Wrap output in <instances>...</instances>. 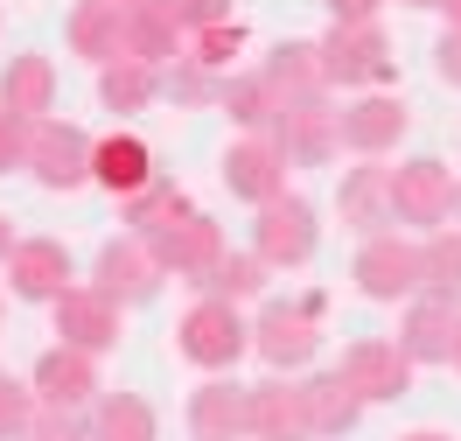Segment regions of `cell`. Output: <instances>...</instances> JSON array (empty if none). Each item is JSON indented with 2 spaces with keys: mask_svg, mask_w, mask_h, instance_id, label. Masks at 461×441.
<instances>
[{
  "mask_svg": "<svg viewBox=\"0 0 461 441\" xmlns=\"http://www.w3.org/2000/svg\"><path fill=\"white\" fill-rule=\"evenodd\" d=\"M399 441H455V435H440V427H412V435H399Z\"/></svg>",
  "mask_w": 461,
  "mask_h": 441,
  "instance_id": "obj_42",
  "label": "cell"
},
{
  "mask_svg": "<svg viewBox=\"0 0 461 441\" xmlns=\"http://www.w3.org/2000/svg\"><path fill=\"white\" fill-rule=\"evenodd\" d=\"M217 106H224L245 133H273V119H280V91H273V78L266 70H245V78H224V91H217Z\"/></svg>",
  "mask_w": 461,
  "mask_h": 441,
  "instance_id": "obj_27",
  "label": "cell"
},
{
  "mask_svg": "<svg viewBox=\"0 0 461 441\" xmlns=\"http://www.w3.org/2000/svg\"><path fill=\"white\" fill-rule=\"evenodd\" d=\"M119 57L147 63V70H168L182 57V22H175L161 0H133L119 7Z\"/></svg>",
  "mask_w": 461,
  "mask_h": 441,
  "instance_id": "obj_13",
  "label": "cell"
},
{
  "mask_svg": "<svg viewBox=\"0 0 461 441\" xmlns=\"http://www.w3.org/2000/svg\"><path fill=\"white\" fill-rule=\"evenodd\" d=\"M405 126H412V106H405L399 91H364V98L343 106V147L364 154V161H384L405 141Z\"/></svg>",
  "mask_w": 461,
  "mask_h": 441,
  "instance_id": "obj_11",
  "label": "cell"
},
{
  "mask_svg": "<svg viewBox=\"0 0 461 441\" xmlns=\"http://www.w3.org/2000/svg\"><path fill=\"white\" fill-rule=\"evenodd\" d=\"M113 7H133V0H113Z\"/></svg>",
  "mask_w": 461,
  "mask_h": 441,
  "instance_id": "obj_48",
  "label": "cell"
},
{
  "mask_svg": "<svg viewBox=\"0 0 461 441\" xmlns=\"http://www.w3.org/2000/svg\"><path fill=\"white\" fill-rule=\"evenodd\" d=\"M252 441H315L308 435V400H301V385H287V379L252 385Z\"/></svg>",
  "mask_w": 461,
  "mask_h": 441,
  "instance_id": "obj_23",
  "label": "cell"
},
{
  "mask_svg": "<svg viewBox=\"0 0 461 441\" xmlns=\"http://www.w3.org/2000/svg\"><path fill=\"white\" fill-rule=\"evenodd\" d=\"M189 435L196 441H252V385L210 379L189 392Z\"/></svg>",
  "mask_w": 461,
  "mask_h": 441,
  "instance_id": "obj_16",
  "label": "cell"
},
{
  "mask_svg": "<svg viewBox=\"0 0 461 441\" xmlns=\"http://www.w3.org/2000/svg\"><path fill=\"white\" fill-rule=\"evenodd\" d=\"M266 78H273L280 98H315V91H329V78H321V42H280V50L266 57Z\"/></svg>",
  "mask_w": 461,
  "mask_h": 441,
  "instance_id": "obj_28",
  "label": "cell"
},
{
  "mask_svg": "<svg viewBox=\"0 0 461 441\" xmlns=\"http://www.w3.org/2000/svg\"><path fill=\"white\" fill-rule=\"evenodd\" d=\"M433 70H440V85H461V29L440 35V50H433Z\"/></svg>",
  "mask_w": 461,
  "mask_h": 441,
  "instance_id": "obj_39",
  "label": "cell"
},
{
  "mask_svg": "<svg viewBox=\"0 0 461 441\" xmlns=\"http://www.w3.org/2000/svg\"><path fill=\"white\" fill-rule=\"evenodd\" d=\"M336 372H343V385L371 407V400H399L405 385H412V357L399 351V336H357Z\"/></svg>",
  "mask_w": 461,
  "mask_h": 441,
  "instance_id": "obj_10",
  "label": "cell"
},
{
  "mask_svg": "<svg viewBox=\"0 0 461 441\" xmlns=\"http://www.w3.org/2000/svg\"><path fill=\"white\" fill-rule=\"evenodd\" d=\"M405 7H440V0H405Z\"/></svg>",
  "mask_w": 461,
  "mask_h": 441,
  "instance_id": "obj_45",
  "label": "cell"
},
{
  "mask_svg": "<svg viewBox=\"0 0 461 441\" xmlns=\"http://www.w3.org/2000/svg\"><path fill=\"white\" fill-rule=\"evenodd\" d=\"M154 253H161V266H168L175 280H203L230 245H224V232H217L203 210H189V217H175L168 232H154Z\"/></svg>",
  "mask_w": 461,
  "mask_h": 441,
  "instance_id": "obj_19",
  "label": "cell"
},
{
  "mask_svg": "<svg viewBox=\"0 0 461 441\" xmlns=\"http://www.w3.org/2000/svg\"><path fill=\"white\" fill-rule=\"evenodd\" d=\"M447 364H455V372H461V329H455V357H447Z\"/></svg>",
  "mask_w": 461,
  "mask_h": 441,
  "instance_id": "obj_44",
  "label": "cell"
},
{
  "mask_svg": "<svg viewBox=\"0 0 461 441\" xmlns=\"http://www.w3.org/2000/svg\"><path fill=\"white\" fill-rule=\"evenodd\" d=\"M175 351L189 357L196 372H230L238 357L252 351V323L238 316V301H217V294H203L196 308L182 316V329H175Z\"/></svg>",
  "mask_w": 461,
  "mask_h": 441,
  "instance_id": "obj_3",
  "label": "cell"
},
{
  "mask_svg": "<svg viewBox=\"0 0 461 441\" xmlns=\"http://www.w3.org/2000/svg\"><path fill=\"white\" fill-rule=\"evenodd\" d=\"M321 7H329L336 22H377V7H384V0H321Z\"/></svg>",
  "mask_w": 461,
  "mask_h": 441,
  "instance_id": "obj_40",
  "label": "cell"
},
{
  "mask_svg": "<svg viewBox=\"0 0 461 441\" xmlns=\"http://www.w3.org/2000/svg\"><path fill=\"white\" fill-rule=\"evenodd\" d=\"M91 182L98 189H113L119 204L154 182V154H147L140 133H105V141H91Z\"/></svg>",
  "mask_w": 461,
  "mask_h": 441,
  "instance_id": "obj_22",
  "label": "cell"
},
{
  "mask_svg": "<svg viewBox=\"0 0 461 441\" xmlns=\"http://www.w3.org/2000/svg\"><path fill=\"white\" fill-rule=\"evenodd\" d=\"M98 98H105V113H147V106L161 98V70L119 57V63H105V70H98Z\"/></svg>",
  "mask_w": 461,
  "mask_h": 441,
  "instance_id": "obj_29",
  "label": "cell"
},
{
  "mask_svg": "<svg viewBox=\"0 0 461 441\" xmlns=\"http://www.w3.org/2000/svg\"><path fill=\"white\" fill-rule=\"evenodd\" d=\"M321 294H301V301H273L259 308V323H252V351L273 364V372H301L321 344Z\"/></svg>",
  "mask_w": 461,
  "mask_h": 441,
  "instance_id": "obj_4",
  "label": "cell"
},
{
  "mask_svg": "<svg viewBox=\"0 0 461 441\" xmlns=\"http://www.w3.org/2000/svg\"><path fill=\"white\" fill-rule=\"evenodd\" d=\"M85 435L91 441H161V420H154V407L140 392H98Z\"/></svg>",
  "mask_w": 461,
  "mask_h": 441,
  "instance_id": "obj_24",
  "label": "cell"
},
{
  "mask_svg": "<svg viewBox=\"0 0 461 441\" xmlns=\"http://www.w3.org/2000/svg\"><path fill=\"white\" fill-rule=\"evenodd\" d=\"M336 210H343L349 232H384L392 225V169L384 161H357V169H343V189H336Z\"/></svg>",
  "mask_w": 461,
  "mask_h": 441,
  "instance_id": "obj_21",
  "label": "cell"
},
{
  "mask_svg": "<svg viewBox=\"0 0 461 441\" xmlns=\"http://www.w3.org/2000/svg\"><path fill=\"white\" fill-rule=\"evenodd\" d=\"M273 147L301 161V169H321V161H336L343 154V106H329V91L315 98H287L280 119H273Z\"/></svg>",
  "mask_w": 461,
  "mask_h": 441,
  "instance_id": "obj_5",
  "label": "cell"
},
{
  "mask_svg": "<svg viewBox=\"0 0 461 441\" xmlns=\"http://www.w3.org/2000/svg\"><path fill=\"white\" fill-rule=\"evenodd\" d=\"M22 161H29V119H14L7 106H0V176L22 169Z\"/></svg>",
  "mask_w": 461,
  "mask_h": 441,
  "instance_id": "obj_38",
  "label": "cell"
},
{
  "mask_svg": "<svg viewBox=\"0 0 461 441\" xmlns=\"http://www.w3.org/2000/svg\"><path fill=\"white\" fill-rule=\"evenodd\" d=\"M224 182L245 204H273V197H287V154L273 147V133H245L224 154Z\"/></svg>",
  "mask_w": 461,
  "mask_h": 441,
  "instance_id": "obj_15",
  "label": "cell"
},
{
  "mask_svg": "<svg viewBox=\"0 0 461 441\" xmlns=\"http://www.w3.org/2000/svg\"><path fill=\"white\" fill-rule=\"evenodd\" d=\"M315 204L308 197H273V204H259V225H252V253H259L273 273L280 266H308L315 260Z\"/></svg>",
  "mask_w": 461,
  "mask_h": 441,
  "instance_id": "obj_7",
  "label": "cell"
},
{
  "mask_svg": "<svg viewBox=\"0 0 461 441\" xmlns=\"http://www.w3.org/2000/svg\"><path fill=\"white\" fill-rule=\"evenodd\" d=\"M50 308H57V336H63V344H77V351H91V357L119 344V301H113V294L63 288Z\"/></svg>",
  "mask_w": 461,
  "mask_h": 441,
  "instance_id": "obj_14",
  "label": "cell"
},
{
  "mask_svg": "<svg viewBox=\"0 0 461 441\" xmlns=\"http://www.w3.org/2000/svg\"><path fill=\"white\" fill-rule=\"evenodd\" d=\"M301 400H308V435L329 441V435H349L357 420H364V400L343 385V372H321V379L301 385Z\"/></svg>",
  "mask_w": 461,
  "mask_h": 441,
  "instance_id": "obj_25",
  "label": "cell"
},
{
  "mask_svg": "<svg viewBox=\"0 0 461 441\" xmlns=\"http://www.w3.org/2000/svg\"><path fill=\"white\" fill-rule=\"evenodd\" d=\"M0 106L14 119H50L57 113V63L42 57V50H22V57H7V70H0Z\"/></svg>",
  "mask_w": 461,
  "mask_h": 441,
  "instance_id": "obj_20",
  "label": "cell"
},
{
  "mask_svg": "<svg viewBox=\"0 0 461 441\" xmlns=\"http://www.w3.org/2000/svg\"><path fill=\"white\" fill-rule=\"evenodd\" d=\"M266 273H273V266H266L259 253H224V260L203 273V294H217V301H245V294L266 288Z\"/></svg>",
  "mask_w": 461,
  "mask_h": 441,
  "instance_id": "obj_32",
  "label": "cell"
},
{
  "mask_svg": "<svg viewBox=\"0 0 461 441\" xmlns=\"http://www.w3.org/2000/svg\"><path fill=\"white\" fill-rule=\"evenodd\" d=\"M189 210H196V204H189L168 176H154L147 189H133V197H126V225H133L140 238H154V232H168L175 217H189Z\"/></svg>",
  "mask_w": 461,
  "mask_h": 441,
  "instance_id": "obj_31",
  "label": "cell"
},
{
  "mask_svg": "<svg viewBox=\"0 0 461 441\" xmlns=\"http://www.w3.org/2000/svg\"><path fill=\"white\" fill-rule=\"evenodd\" d=\"M14 441H91V435H85V420H77L70 407H42V400H35L29 427H22Z\"/></svg>",
  "mask_w": 461,
  "mask_h": 441,
  "instance_id": "obj_35",
  "label": "cell"
},
{
  "mask_svg": "<svg viewBox=\"0 0 461 441\" xmlns=\"http://www.w3.org/2000/svg\"><path fill=\"white\" fill-rule=\"evenodd\" d=\"M357 288L371 301H412L420 294V238L405 232H371L357 253Z\"/></svg>",
  "mask_w": 461,
  "mask_h": 441,
  "instance_id": "obj_9",
  "label": "cell"
},
{
  "mask_svg": "<svg viewBox=\"0 0 461 441\" xmlns=\"http://www.w3.org/2000/svg\"><path fill=\"white\" fill-rule=\"evenodd\" d=\"M455 217H461V182H455Z\"/></svg>",
  "mask_w": 461,
  "mask_h": 441,
  "instance_id": "obj_46",
  "label": "cell"
},
{
  "mask_svg": "<svg viewBox=\"0 0 461 441\" xmlns=\"http://www.w3.org/2000/svg\"><path fill=\"white\" fill-rule=\"evenodd\" d=\"M63 35H70V50L85 63H119V7L113 0H77L70 7V22H63Z\"/></svg>",
  "mask_w": 461,
  "mask_h": 441,
  "instance_id": "obj_26",
  "label": "cell"
},
{
  "mask_svg": "<svg viewBox=\"0 0 461 441\" xmlns=\"http://www.w3.org/2000/svg\"><path fill=\"white\" fill-rule=\"evenodd\" d=\"M29 392L42 400V407H91L98 392H105V379H98V357L77 351V344H57V351H42L35 357V372H29Z\"/></svg>",
  "mask_w": 461,
  "mask_h": 441,
  "instance_id": "obj_12",
  "label": "cell"
},
{
  "mask_svg": "<svg viewBox=\"0 0 461 441\" xmlns=\"http://www.w3.org/2000/svg\"><path fill=\"white\" fill-rule=\"evenodd\" d=\"M14 245H22V238H14V225H7V210H0V260H7Z\"/></svg>",
  "mask_w": 461,
  "mask_h": 441,
  "instance_id": "obj_41",
  "label": "cell"
},
{
  "mask_svg": "<svg viewBox=\"0 0 461 441\" xmlns=\"http://www.w3.org/2000/svg\"><path fill=\"white\" fill-rule=\"evenodd\" d=\"M161 280H168V266H161V253H154V238H140V232L105 238L98 260H91V288L113 294L119 308H126V301H147Z\"/></svg>",
  "mask_w": 461,
  "mask_h": 441,
  "instance_id": "obj_6",
  "label": "cell"
},
{
  "mask_svg": "<svg viewBox=\"0 0 461 441\" xmlns=\"http://www.w3.org/2000/svg\"><path fill=\"white\" fill-rule=\"evenodd\" d=\"M392 225L405 232H440V225H455V169L447 161H433V154H412L392 169Z\"/></svg>",
  "mask_w": 461,
  "mask_h": 441,
  "instance_id": "obj_2",
  "label": "cell"
},
{
  "mask_svg": "<svg viewBox=\"0 0 461 441\" xmlns=\"http://www.w3.org/2000/svg\"><path fill=\"white\" fill-rule=\"evenodd\" d=\"M0 316H7V294H0Z\"/></svg>",
  "mask_w": 461,
  "mask_h": 441,
  "instance_id": "obj_47",
  "label": "cell"
},
{
  "mask_svg": "<svg viewBox=\"0 0 461 441\" xmlns=\"http://www.w3.org/2000/svg\"><path fill=\"white\" fill-rule=\"evenodd\" d=\"M455 329H461V301H440V294H412L399 323V351L412 364H447L455 357Z\"/></svg>",
  "mask_w": 461,
  "mask_h": 441,
  "instance_id": "obj_18",
  "label": "cell"
},
{
  "mask_svg": "<svg viewBox=\"0 0 461 441\" xmlns=\"http://www.w3.org/2000/svg\"><path fill=\"white\" fill-rule=\"evenodd\" d=\"M420 294L461 301V232L455 225H440V232L420 238Z\"/></svg>",
  "mask_w": 461,
  "mask_h": 441,
  "instance_id": "obj_30",
  "label": "cell"
},
{
  "mask_svg": "<svg viewBox=\"0 0 461 441\" xmlns=\"http://www.w3.org/2000/svg\"><path fill=\"white\" fill-rule=\"evenodd\" d=\"M182 29L196 35V29H210V22H230V0H161Z\"/></svg>",
  "mask_w": 461,
  "mask_h": 441,
  "instance_id": "obj_37",
  "label": "cell"
},
{
  "mask_svg": "<svg viewBox=\"0 0 461 441\" xmlns=\"http://www.w3.org/2000/svg\"><path fill=\"white\" fill-rule=\"evenodd\" d=\"M7 288L22 294V301H57L63 288H77L63 238H22V245L7 253Z\"/></svg>",
  "mask_w": 461,
  "mask_h": 441,
  "instance_id": "obj_17",
  "label": "cell"
},
{
  "mask_svg": "<svg viewBox=\"0 0 461 441\" xmlns=\"http://www.w3.org/2000/svg\"><path fill=\"white\" fill-rule=\"evenodd\" d=\"M29 413H35V392L22 379H7V372H0V441L22 435V427H29Z\"/></svg>",
  "mask_w": 461,
  "mask_h": 441,
  "instance_id": "obj_36",
  "label": "cell"
},
{
  "mask_svg": "<svg viewBox=\"0 0 461 441\" xmlns=\"http://www.w3.org/2000/svg\"><path fill=\"white\" fill-rule=\"evenodd\" d=\"M22 169H29L42 189H77V182H91V133L70 126V119H35Z\"/></svg>",
  "mask_w": 461,
  "mask_h": 441,
  "instance_id": "obj_8",
  "label": "cell"
},
{
  "mask_svg": "<svg viewBox=\"0 0 461 441\" xmlns=\"http://www.w3.org/2000/svg\"><path fill=\"white\" fill-rule=\"evenodd\" d=\"M161 91H168L175 106H217L224 78H217V70H203V63H189V57H175L168 70H161Z\"/></svg>",
  "mask_w": 461,
  "mask_h": 441,
  "instance_id": "obj_33",
  "label": "cell"
},
{
  "mask_svg": "<svg viewBox=\"0 0 461 441\" xmlns=\"http://www.w3.org/2000/svg\"><path fill=\"white\" fill-rule=\"evenodd\" d=\"M392 35L377 29V22H336V29L321 35V78L343 91H384L392 85Z\"/></svg>",
  "mask_w": 461,
  "mask_h": 441,
  "instance_id": "obj_1",
  "label": "cell"
},
{
  "mask_svg": "<svg viewBox=\"0 0 461 441\" xmlns=\"http://www.w3.org/2000/svg\"><path fill=\"white\" fill-rule=\"evenodd\" d=\"M440 7H447V22H455V29H461V0H440Z\"/></svg>",
  "mask_w": 461,
  "mask_h": 441,
  "instance_id": "obj_43",
  "label": "cell"
},
{
  "mask_svg": "<svg viewBox=\"0 0 461 441\" xmlns=\"http://www.w3.org/2000/svg\"><path fill=\"white\" fill-rule=\"evenodd\" d=\"M238 50H245V22H210V29H196V42H189V63L230 78V57H238Z\"/></svg>",
  "mask_w": 461,
  "mask_h": 441,
  "instance_id": "obj_34",
  "label": "cell"
}]
</instances>
